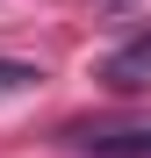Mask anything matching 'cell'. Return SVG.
Here are the masks:
<instances>
[{"label":"cell","instance_id":"6da1fadb","mask_svg":"<svg viewBox=\"0 0 151 158\" xmlns=\"http://www.w3.org/2000/svg\"><path fill=\"white\" fill-rule=\"evenodd\" d=\"M101 79H108V86H122V94H130V86H144V79H151V29L122 43L115 58L101 65Z\"/></svg>","mask_w":151,"mask_h":158},{"label":"cell","instance_id":"3957f363","mask_svg":"<svg viewBox=\"0 0 151 158\" xmlns=\"http://www.w3.org/2000/svg\"><path fill=\"white\" fill-rule=\"evenodd\" d=\"M36 79H43L36 65H22V58H0V101H7V94H29Z\"/></svg>","mask_w":151,"mask_h":158},{"label":"cell","instance_id":"7a4b0ae2","mask_svg":"<svg viewBox=\"0 0 151 158\" xmlns=\"http://www.w3.org/2000/svg\"><path fill=\"white\" fill-rule=\"evenodd\" d=\"M72 144H86L94 158H151V129H115V137H101V129H72Z\"/></svg>","mask_w":151,"mask_h":158},{"label":"cell","instance_id":"277c9868","mask_svg":"<svg viewBox=\"0 0 151 158\" xmlns=\"http://www.w3.org/2000/svg\"><path fill=\"white\" fill-rule=\"evenodd\" d=\"M108 7H122V0H108Z\"/></svg>","mask_w":151,"mask_h":158}]
</instances>
